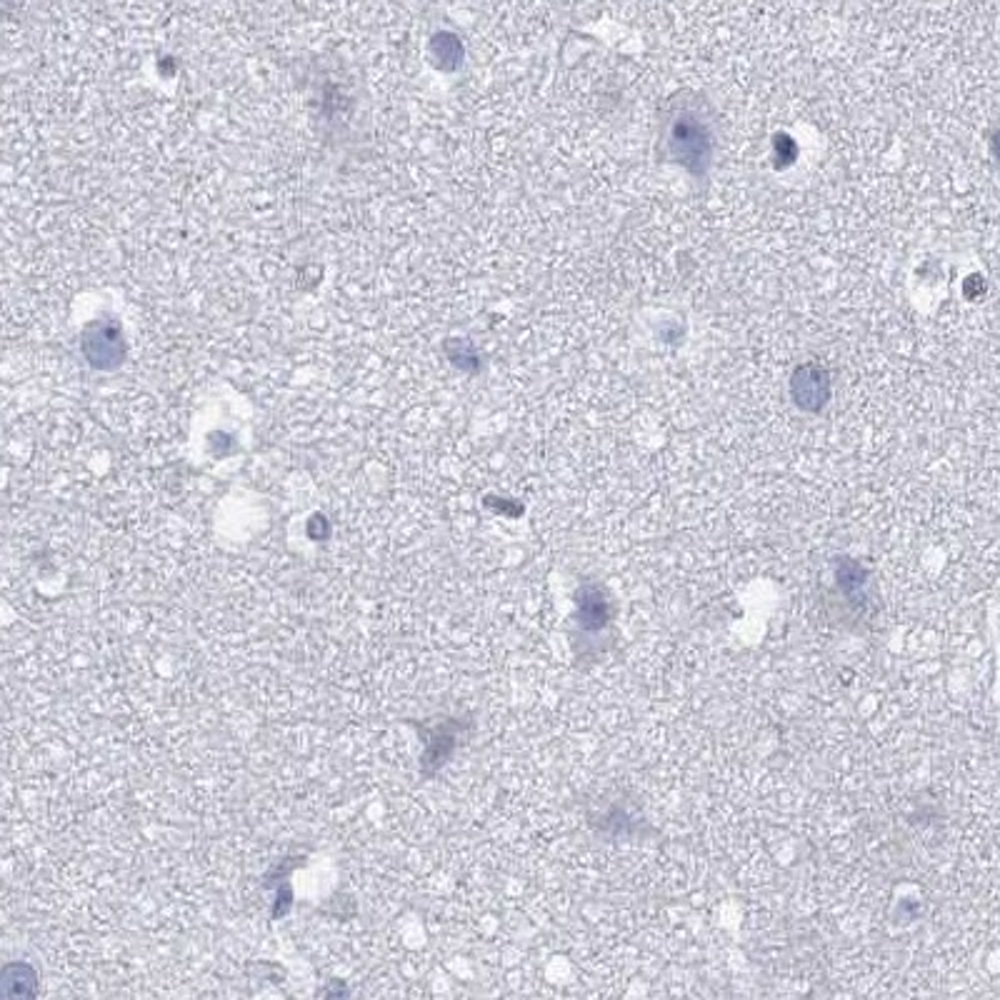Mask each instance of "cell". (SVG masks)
I'll use <instances>...</instances> for the list:
<instances>
[{
	"instance_id": "277c9868",
	"label": "cell",
	"mask_w": 1000,
	"mask_h": 1000,
	"mask_svg": "<svg viewBox=\"0 0 1000 1000\" xmlns=\"http://www.w3.org/2000/svg\"><path fill=\"white\" fill-rule=\"evenodd\" d=\"M3 1000H35L38 995V973L28 963H8L0 978Z\"/></svg>"
},
{
	"instance_id": "6da1fadb",
	"label": "cell",
	"mask_w": 1000,
	"mask_h": 1000,
	"mask_svg": "<svg viewBox=\"0 0 1000 1000\" xmlns=\"http://www.w3.org/2000/svg\"><path fill=\"white\" fill-rule=\"evenodd\" d=\"M665 150L690 173H703L710 158V128L695 105H675L663 128Z\"/></svg>"
},
{
	"instance_id": "5b68a950",
	"label": "cell",
	"mask_w": 1000,
	"mask_h": 1000,
	"mask_svg": "<svg viewBox=\"0 0 1000 1000\" xmlns=\"http://www.w3.org/2000/svg\"><path fill=\"white\" fill-rule=\"evenodd\" d=\"M293 905V890H290L288 880H283L280 885H275V903H273V918H283L285 913Z\"/></svg>"
},
{
	"instance_id": "7a4b0ae2",
	"label": "cell",
	"mask_w": 1000,
	"mask_h": 1000,
	"mask_svg": "<svg viewBox=\"0 0 1000 1000\" xmlns=\"http://www.w3.org/2000/svg\"><path fill=\"white\" fill-rule=\"evenodd\" d=\"M460 730H463V723L458 718H440L435 725H418V733L425 738V750L420 755V773L425 778H433L448 763L450 755L458 748Z\"/></svg>"
},
{
	"instance_id": "3957f363",
	"label": "cell",
	"mask_w": 1000,
	"mask_h": 1000,
	"mask_svg": "<svg viewBox=\"0 0 1000 1000\" xmlns=\"http://www.w3.org/2000/svg\"><path fill=\"white\" fill-rule=\"evenodd\" d=\"M793 398L800 408L818 410L828 400V373L820 365H800L793 375Z\"/></svg>"
}]
</instances>
